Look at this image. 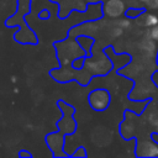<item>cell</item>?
I'll return each mask as SVG.
<instances>
[{"label":"cell","mask_w":158,"mask_h":158,"mask_svg":"<svg viewBox=\"0 0 158 158\" xmlns=\"http://www.w3.org/2000/svg\"><path fill=\"white\" fill-rule=\"evenodd\" d=\"M105 14L110 17H117L125 12V4L122 0H109L105 4Z\"/></svg>","instance_id":"6da1fadb"},{"label":"cell","mask_w":158,"mask_h":158,"mask_svg":"<svg viewBox=\"0 0 158 158\" xmlns=\"http://www.w3.org/2000/svg\"><path fill=\"white\" fill-rule=\"evenodd\" d=\"M142 152H138V156L144 157H158V143H156L153 139H147L142 142Z\"/></svg>","instance_id":"7a4b0ae2"},{"label":"cell","mask_w":158,"mask_h":158,"mask_svg":"<svg viewBox=\"0 0 158 158\" xmlns=\"http://www.w3.org/2000/svg\"><path fill=\"white\" fill-rule=\"evenodd\" d=\"M144 25L148 27H153L158 25V16L156 14H147L144 16Z\"/></svg>","instance_id":"3957f363"},{"label":"cell","mask_w":158,"mask_h":158,"mask_svg":"<svg viewBox=\"0 0 158 158\" xmlns=\"http://www.w3.org/2000/svg\"><path fill=\"white\" fill-rule=\"evenodd\" d=\"M149 35H151L152 40L158 41V26H153V27H152V30L149 31Z\"/></svg>","instance_id":"277c9868"},{"label":"cell","mask_w":158,"mask_h":158,"mask_svg":"<svg viewBox=\"0 0 158 158\" xmlns=\"http://www.w3.org/2000/svg\"><path fill=\"white\" fill-rule=\"evenodd\" d=\"M144 4H147L149 7H157L158 6V0H139Z\"/></svg>","instance_id":"5b68a950"},{"label":"cell","mask_w":158,"mask_h":158,"mask_svg":"<svg viewBox=\"0 0 158 158\" xmlns=\"http://www.w3.org/2000/svg\"><path fill=\"white\" fill-rule=\"evenodd\" d=\"M153 80L156 81V85L158 86V73H156V74H153Z\"/></svg>","instance_id":"8992f818"},{"label":"cell","mask_w":158,"mask_h":158,"mask_svg":"<svg viewBox=\"0 0 158 158\" xmlns=\"http://www.w3.org/2000/svg\"><path fill=\"white\" fill-rule=\"evenodd\" d=\"M120 25H121V26H128V25H130V22L126 20V21H121V22H120Z\"/></svg>","instance_id":"52a82bcc"},{"label":"cell","mask_w":158,"mask_h":158,"mask_svg":"<svg viewBox=\"0 0 158 158\" xmlns=\"http://www.w3.org/2000/svg\"><path fill=\"white\" fill-rule=\"evenodd\" d=\"M157 62H158V54H157Z\"/></svg>","instance_id":"ba28073f"}]
</instances>
